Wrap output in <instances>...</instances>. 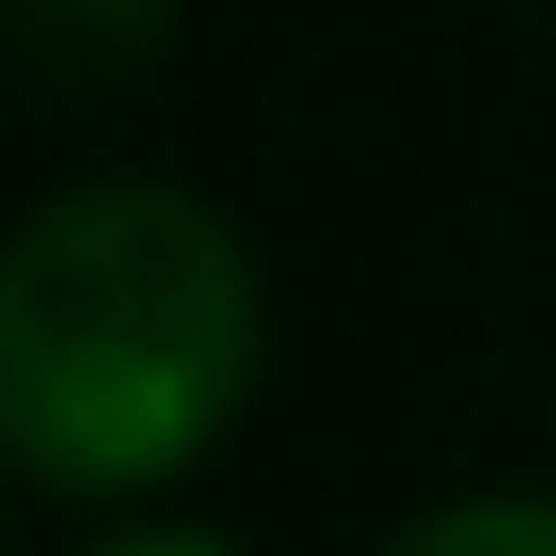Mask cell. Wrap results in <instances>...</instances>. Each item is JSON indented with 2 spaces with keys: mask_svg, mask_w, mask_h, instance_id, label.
<instances>
[{
  "mask_svg": "<svg viewBox=\"0 0 556 556\" xmlns=\"http://www.w3.org/2000/svg\"><path fill=\"white\" fill-rule=\"evenodd\" d=\"M87 556H248V544H223V532H112Z\"/></svg>",
  "mask_w": 556,
  "mask_h": 556,
  "instance_id": "4",
  "label": "cell"
},
{
  "mask_svg": "<svg viewBox=\"0 0 556 556\" xmlns=\"http://www.w3.org/2000/svg\"><path fill=\"white\" fill-rule=\"evenodd\" d=\"M383 556H556V495H470V507H433V519H408Z\"/></svg>",
  "mask_w": 556,
  "mask_h": 556,
  "instance_id": "3",
  "label": "cell"
},
{
  "mask_svg": "<svg viewBox=\"0 0 556 556\" xmlns=\"http://www.w3.org/2000/svg\"><path fill=\"white\" fill-rule=\"evenodd\" d=\"M260 273L186 186H62L0 260V433L50 495H149L248 408Z\"/></svg>",
  "mask_w": 556,
  "mask_h": 556,
  "instance_id": "1",
  "label": "cell"
},
{
  "mask_svg": "<svg viewBox=\"0 0 556 556\" xmlns=\"http://www.w3.org/2000/svg\"><path fill=\"white\" fill-rule=\"evenodd\" d=\"M25 50L50 62V75H124V62H149L161 38H174V0H13Z\"/></svg>",
  "mask_w": 556,
  "mask_h": 556,
  "instance_id": "2",
  "label": "cell"
}]
</instances>
